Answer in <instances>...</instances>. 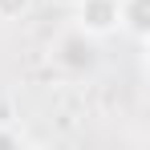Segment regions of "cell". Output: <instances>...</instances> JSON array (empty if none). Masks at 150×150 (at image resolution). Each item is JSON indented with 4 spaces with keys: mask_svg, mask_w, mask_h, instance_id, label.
I'll use <instances>...</instances> for the list:
<instances>
[{
    "mask_svg": "<svg viewBox=\"0 0 150 150\" xmlns=\"http://www.w3.org/2000/svg\"><path fill=\"white\" fill-rule=\"evenodd\" d=\"M25 138L16 134V130H0V146H21Z\"/></svg>",
    "mask_w": 150,
    "mask_h": 150,
    "instance_id": "5b68a950",
    "label": "cell"
},
{
    "mask_svg": "<svg viewBox=\"0 0 150 150\" xmlns=\"http://www.w3.org/2000/svg\"><path fill=\"white\" fill-rule=\"evenodd\" d=\"M118 33H130L134 41L150 37V0H118Z\"/></svg>",
    "mask_w": 150,
    "mask_h": 150,
    "instance_id": "3957f363",
    "label": "cell"
},
{
    "mask_svg": "<svg viewBox=\"0 0 150 150\" xmlns=\"http://www.w3.org/2000/svg\"><path fill=\"white\" fill-rule=\"evenodd\" d=\"M73 28L89 37H114L118 33V0H73Z\"/></svg>",
    "mask_w": 150,
    "mask_h": 150,
    "instance_id": "7a4b0ae2",
    "label": "cell"
},
{
    "mask_svg": "<svg viewBox=\"0 0 150 150\" xmlns=\"http://www.w3.org/2000/svg\"><path fill=\"white\" fill-rule=\"evenodd\" d=\"M49 57H53V65H57L61 73L85 77V73L98 69V37H89V33H81V28L69 25V28L49 45Z\"/></svg>",
    "mask_w": 150,
    "mask_h": 150,
    "instance_id": "6da1fadb",
    "label": "cell"
},
{
    "mask_svg": "<svg viewBox=\"0 0 150 150\" xmlns=\"http://www.w3.org/2000/svg\"><path fill=\"white\" fill-rule=\"evenodd\" d=\"M33 4H37V0H0V25H16V21H25L28 12H33Z\"/></svg>",
    "mask_w": 150,
    "mask_h": 150,
    "instance_id": "277c9868",
    "label": "cell"
}]
</instances>
